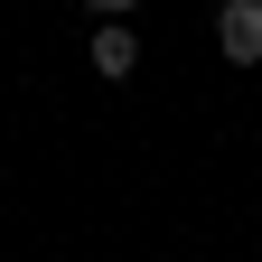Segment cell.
I'll list each match as a JSON object with an SVG mask.
<instances>
[{
	"instance_id": "6da1fadb",
	"label": "cell",
	"mask_w": 262,
	"mask_h": 262,
	"mask_svg": "<svg viewBox=\"0 0 262 262\" xmlns=\"http://www.w3.org/2000/svg\"><path fill=\"white\" fill-rule=\"evenodd\" d=\"M215 47H225V66H262V0H225L215 10Z\"/></svg>"
},
{
	"instance_id": "7a4b0ae2",
	"label": "cell",
	"mask_w": 262,
	"mask_h": 262,
	"mask_svg": "<svg viewBox=\"0 0 262 262\" xmlns=\"http://www.w3.org/2000/svg\"><path fill=\"white\" fill-rule=\"evenodd\" d=\"M141 66V38H131V19H103L94 28V75H131Z\"/></svg>"
},
{
	"instance_id": "3957f363",
	"label": "cell",
	"mask_w": 262,
	"mask_h": 262,
	"mask_svg": "<svg viewBox=\"0 0 262 262\" xmlns=\"http://www.w3.org/2000/svg\"><path fill=\"white\" fill-rule=\"evenodd\" d=\"M84 10H94V19H131L141 0H84Z\"/></svg>"
}]
</instances>
